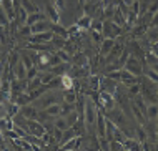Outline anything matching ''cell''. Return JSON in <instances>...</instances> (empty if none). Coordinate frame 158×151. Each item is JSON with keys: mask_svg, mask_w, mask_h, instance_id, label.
I'll use <instances>...</instances> for the list:
<instances>
[{"mask_svg": "<svg viewBox=\"0 0 158 151\" xmlns=\"http://www.w3.org/2000/svg\"><path fill=\"white\" fill-rule=\"evenodd\" d=\"M123 68L128 70L130 73H133L135 76H140L143 71V67H142V63H140V60H136L135 57H128L125 65H123Z\"/></svg>", "mask_w": 158, "mask_h": 151, "instance_id": "cell-1", "label": "cell"}, {"mask_svg": "<svg viewBox=\"0 0 158 151\" xmlns=\"http://www.w3.org/2000/svg\"><path fill=\"white\" fill-rule=\"evenodd\" d=\"M27 126H28V129H30V133H32L33 136L42 138L47 133V129H45L44 124H42V121L38 123L37 120H27Z\"/></svg>", "mask_w": 158, "mask_h": 151, "instance_id": "cell-2", "label": "cell"}, {"mask_svg": "<svg viewBox=\"0 0 158 151\" xmlns=\"http://www.w3.org/2000/svg\"><path fill=\"white\" fill-rule=\"evenodd\" d=\"M85 123L88 124V126H92V124H95V120H97V110L95 106H93V103L88 101L87 105H85Z\"/></svg>", "mask_w": 158, "mask_h": 151, "instance_id": "cell-3", "label": "cell"}, {"mask_svg": "<svg viewBox=\"0 0 158 151\" xmlns=\"http://www.w3.org/2000/svg\"><path fill=\"white\" fill-rule=\"evenodd\" d=\"M120 25H117L115 22H106V23H103V33L108 38H115L117 35H120Z\"/></svg>", "mask_w": 158, "mask_h": 151, "instance_id": "cell-4", "label": "cell"}, {"mask_svg": "<svg viewBox=\"0 0 158 151\" xmlns=\"http://www.w3.org/2000/svg\"><path fill=\"white\" fill-rule=\"evenodd\" d=\"M53 35L55 33L52 32V30H47V32H40V33H33V35L30 37L32 42H40V43H48L53 40Z\"/></svg>", "mask_w": 158, "mask_h": 151, "instance_id": "cell-5", "label": "cell"}, {"mask_svg": "<svg viewBox=\"0 0 158 151\" xmlns=\"http://www.w3.org/2000/svg\"><path fill=\"white\" fill-rule=\"evenodd\" d=\"M98 105H102V106L105 108V110H113L115 101H113L112 93H108V92H102V95H100V100H98Z\"/></svg>", "mask_w": 158, "mask_h": 151, "instance_id": "cell-6", "label": "cell"}, {"mask_svg": "<svg viewBox=\"0 0 158 151\" xmlns=\"http://www.w3.org/2000/svg\"><path fill=\"white\" fill-rule=\"evenodd\" d=\"M20 116H23L25 120H38V111L33 106L25 105L20 108Z\"/></svg>", "mask_w": 158, "mask_h": 151, "instance_id": "cell-7", "label": "cell"}, {"mask_svg": "<svg viewBox=\"0 0 158 151\" xmlns=\"http://www.w3.org/2000/svg\"><path fill=\"white\" fill-rule=\"evenodd\" d=\"M97 120H98V135H100V138H105L106 136V120L103 113H98L97 111Z\"/></svg>", "mask_w": 158, "mask_h": 151, "instance_id": "cell-8", "label": "cell"}, {"mask_svg": "<svg viewBox=\"0 0 158 151\" xmlns=\"http://www.w3.org/2000/svg\"><path fill=\"white\" fill-rule=\"evenodd\" d=\"M50 27H52V22H47V20H40V22H37V23H33L32 25V33H40V32H47Z\"/></svg>", "mask_w": 158, "mask_h": 151, "instance_id": "cell-9", "label": "cell"}, {"mask_svg": "<svg viewBox=\"0 0 158 151\" xmlns=\"http://www.w3.org/2000/svg\"><path fill=\"white\" fill-rule=\"evenodd\" d=\"M15 80H20V81L27 80V67H25L22 62L15 67Z\"/></svg>", "mask_w": 158, "mask_h": 151, "instance_id": "cell-10", "label": "cell"}, {"mask_svg": "<svg viewBox=\"0 0 158 151\" xmlns=\"http://www.w3.org/2000/svg\"><path fill=\"white\" fill-rule=\"evenodd\" d=\"M100 45H102L100 55L103 57V55H108V53H110V50L113 48V45H115V40H113V38H105V40L100 43Z\"/></svg>", "mask_w": 158, "mask_h": 151, "instance_id": "cell-11", "label": "cell"}, {"mask_svg": "<svg viewBox=\"0 0 158 151\" xmlns=\"http://www.w3.org/2000/svg\"><path fill=\"white\" fill-rule=\"evenodd\" d=\"M44 110H45L50 116H52V118H57V116L62 115V106L57 105V103H52V105H48L47 108H44Z\"/></svg>", "mask_w": 158, "mask_h": 151, "instance_id": "cell-12", "label": "cell"}, {"mask_svg": "<svg viewBox=\"0 0 158 151\" xmlns=\"http://www.w3.org/2000/svg\"><path fill=\"white\" fill-rule=\"evenodd\" d=\"M158 118V105L156 103H150L147 106V120H156Z\"/></svg>", "mask_w": 158, "mask_h": 151, "instance_id": "cell-13", "label": "cell"}, {"mask_svg": "<svg viewBox=\"0 0 158 151\" xmlns=\"http://www.w3.org/2000/svg\"><path fill=\"white\" fill-rule=\"evenodd\" d=\"M40 20H45V15L40 14V12H33V14H28V17H27V25L32 27L33 23H37Z\"/></svg>", "mask_w": 158, "mask_h": 151, "instance_id": "cell-14", "label": "cell"}, {"mask_svg": "<svg viewBox=\"0 0 158 151\" xmlns=\"http://www.w3.org/2000/svg\"><path fill=\"white\" fill-rule=\"evenodd\" d=\"M77 136V129L73 128V126H70L68 129H65L63 131V136H62V140H60V146L63 145V143H67L68 140H72V138H75Z\"/></svg>", "mask_w": 158, "mask_h": 151, "instance_id": "cell-15", "label": "cell"}, {"mask_svg": "<svg viewBox=\"0 0 158 151\" xmlns=\"http://www.w3.org/2000/svg\"><path fill=\"white\" fill-rule=\"evenodd\" d=\"M55 128L62 129V131H65V129L70 128V124H68V121H67L65 116L60 115V116H57V118H55Z\"/></svg>", "mask_w": 158, "mask_h": 151, "instance_id": "cell-16", "label": "cell"}, {"mask_svg": "<svg viewBox=\"0 0 158 151\" xmlns=\"http://www.w3.org/2000/svg\"><path fill=\"white\" fill-rule=\"evenodd\" d=\"M47 14H48L50 20H52V23H58V22H60V18H58V12H57V8L52 7V3H48V5H47Z\"/></svg>", "mask_w": 158, "mask_h": 151, "instance_id": "cell-17", "label": "cell"}, {"mask_svg": "<svg viewBox=\"0 0 158 151\" xmlns=\"http://www.w3.org/2000/svg\"><path fill=\"white\" fill-rule=\"evenodd\" d=\"M60 80H62V88H65V90L73 88V78H72L70 75H62Z\"/></svg>", "mask_w": 158, "mask_h": 151, "instance_id": "cell-18", "label": "cell"}, {"mask_svg": "<svg viewBox=\"0 0 158 151\" xmlns=\"http://www.w3.org/2000/svg\"><path fill=\"white\" fill-rule=\"evenodd\" d=\"M78 28H85V30H90V27H92V17L90 15H85L82 20H78Z\"/></svg>", "mask_w": 158, "mask_h": 151, "instance_id": "cell-19", "label": "cell"}, {"mask_svg": "<svg viewBox=\"0 0 158 151\" xmlns=\"http://www.w3.org/2000/svg\"><path fill=\"white\" fill-rule=\"evenodd\" d=\"M52 32L55 33V35H60L62 38H67L68 37V32H67L65 28H62L58 23H52Z\"/></svg>", "mask_w": 158, "mask_h": 151, "instance_id": "cell-20", "label": "cell"}, {"mask_svg": "<svg viewBox=\"0 0 158 151\" xmlns=\"http://www.w3.org/2000/svg\"><path fill=\"white\" fill-rule=\"evenodd\" d=\"M20 2H22L20 5H22V7L25 8V10L28 12V14H33V12H38V10H37V7L33 5V3L30 2V0H20Z\"/></svg>", "mask_w": 158, "mask_h": 151, "instance_id": "cell-21", "label": "cell"}, {"mask_svg": "<svg viewBox=\"0 0 158 151\" xmlns=\"http://www.w3.org/2000/svg\"><path fill=\"white\" fill-rule=\"evenodd\" d=\"M65 118H67L68 124H70V126H73V124L77 123V120H78L80 116H78V113H77V110H75V111H70V113H68Z\"/></svg>", "mask_w": 158, "mask_h": 151, "instance_id": "cell-22", "label": "cell"}, {"mask_svg": "<svg viewBox=\"0 0 158 151\" xmlns=\"http://www.w3.org/2000/svg\"><path fill=\"white\" fill-rule=\"evenodd\" d=\"M115 23H117V25H120V27H122V25L123 23H125V14H123V12H120V10H117V12H115Z\"/></svg>", "mask_w": 158, "mask_h": 151, "instance_id": "cell-23", "label": "cell"}, {"mask_svg": "<svg viewBox=\"0 0 158 151\" xmlns=\"http://www.w3.org/2000/svg\"><path fill=\"white\" fill-rule=\"evenodd\" d=\"M145 73H147V76L153 81V83H158V73H156L155 70H153V68H148V67H147Z\"/></svg>", "mask_w": 158, "mask_h": 151, "instance_id": "cell-24", "label": "cell"}, {"mask_svg": "<svg viewBox=\"0 0 158 151\" xmlns=\"http://www.w3.org/2000/svg\"><path fill=\"white\" fill-rule=\"evenodd\" d=\"M53 76H55V75H53V71H50V73H44V75L40 76V78H42V85H47V86H48V83L53 80Z\"/></svg>", "mask_w": 158, "mask_h": 151, "instance_id": "cell-25", "label": "cell"}, {"mask_svg": "<svg viewBox=\"0 0 158 151\" xmlns=\"http://www.w3.org/2000/svg\"><path fill=\"white\" fill-rule=\"evenodd\" d=\"M63 98H65L67 103H75V101H77V95L72 92V90H67V92H65V96H63Z\"/></svg>", "mask_w": 158, "mask_h": 151, "instance_id": "cell-26", "label": "cell"}, {"mask_svg": "<svg viewBox=\"0 0 158 151\" xmlns=\"http://www.w3.org/2000/svg\"><path fill=\"white\" fill-rule=\"evenodd\" d=\"M136 136H138V141H142V143H145V141H147V133H145L143 126H138V128H136Z\"/></svg>", "mask_w": 158, "mask_h": 151, "instance_id": "cell-27", "label": "cell"}, {"mask_svg": "<svg viewBox=\"0 0 158 151\" xmlns=\"http://www.w3.org/2000/svg\"><path fill=\"white\" fill-rule=\"evenodd\" d=\"M75 63L78 65V67H83V65H87V57L82 53H77L75 55Z\"/></svg>", "mask_w": 158, "mask_h": 151, "instance_id": "cell-28", "label": "cell"}, {"mask_svg": "<svg viewBox=\"0 0 158 151\" xmlns=\"http://www.w3.org/2000/svg\"><path fill=\"white\" fill-rule=\"evenodd\" d=\"M70 111H73V103H67L65 105H62V116H67Z\"/></svg>", "mask_w": 158, "mask_h": 151, "instance_id": "cell-29", "label": "cell"}, {"mask_svg": "<svg viewBox=\"0 0 158 151\" xmlns=\"http://www.w3.org/2000/svg\"><path fill=\"white\" fill-rule=\"evenodd\" d=\"M35 76H38V71H37V68L35 67H32V68H28L27 70V81H32Z\"/></svg>", "mask_w": 158, "mask_h": 151, "instance_id": "cell-30", "label": "cell"}, {"mask_svg": "<svg viewBox=\"0 0 158 151\" xmlns=\"http://www.w3.org/2000/svg\"><path fill=\"white\" fill-rule=\"evenodd\" d=\"M65 67H67V65H65V62H63L62 65H55V67H53V75H63V71H65Z\"/></svg>", "mask_w": 158, "mask_h": 151, "instance_id": "cell-31", "label": "cell"}, {"mask_svg": "<svg viewBox=\"0 0 158 151\" xmlns=\"http://www.w3.org/2000/svg\"><path fill=\"white\" fill-rule=\"evenodd\" d=\"M93 30H97V32H103V22L100 20H92V27Z\"/></svg>", "mask_w": 158, "mask_h": 151, "instance_id": "cell-32", "label": "cell"}, {"mask_svg": "<svg viewBox=\"0 0 158 151\" xmlns=\"http://www.w3.org/2000/svg\"><path fill=\"white\" fill-rule=\"evenodd\" d=\"M8 22H10V20H8V18H7V17H5V15H3V10H2V5H0V27H7V25H8Z\"/></svg>", "mask_w": 158, "mask_h": 151, "instance_id": "cell-33", "label": "cell"}, {"mask_svg": "<svg viewBox=\"0 0 158 151\" xmlns=\"http://www.w3.org/2000/svg\"><path fill=\"white\" fill-rule=\"evenodd\" d=\"M90 85H92L93 90L100 88V78H98V76H92V78H90Z\"/></svg>", "mask_w": 158, "mask_h": 151, "instance_id": "cell-34", "label": "cell"}, {"mask_svg": "<svg viewBox=\"0 0 158 151\" xmlns=\"http://www.w3.org/2000/svg\"><path fill=\"white\" fill-rule=\"evenodd\" d=\"M58 63H63L62 58L58 57V53H57V55H52V57H50V65H52V67H55V65H58Z\"/></svg>", "mask_w": 158, "mask_h": 151, "instance_id": "cell-35", "label": "cell"}, {"mask_svg": "<svg viewBox=\"0 0 158 151\" xmlns=\"http://www.w3.org/2000/svg\"><path fill=\"white\" fill-rule=\"evenodd\" d=\"M20 35H30V33H32V28H30V25H27V23H25L23 25V27L22 28H20Z\"/></svg>", "mask_w": 158, "mask_h": 151, "instance_id": "cell-36", "label": "cell"}, {"mask_svg": "<svg viewBox=\"0 0 158 151\" xmlns=\"http://www.w3.org/2000/svg\"><path fill=\"white\" fill-rule=\"evenodd\" d=\"M53 5L57 10H63L65 8V0H53Z\"/></svg>", "mask_w": 158, "mask_h": 151, "instance_id": "cell-37", "label": "cell"}, {"mask_svg": "<svg viewBox=\"0 0 158 151\" xmlns=\"http://www.w3.org/2000/svg\"><path fill=\"white\" fill-rule=\"evenodd\" d=\"M22 63L25 65V67H27V70H28V68H32V67H33V65H32V60H30V57H27V55H23V57H22Z\"/></svg>", "mask_w": 158, "mask_h": 151, "instance_id": "cell-38", "label": "cell"}, {"mask_svg": "<svg viewBox=\"0 0 158 151\" xmlns=\"http://www.w3.org/2000/svg\"><path fill=\"white\" fill-rule=\"evenodd\" d=\"M58 57L62 58V62H68V51L67 50H60L58 51Z\"/></svg>", "mask_w": 158, "mask_h": 151, "instance_id": "cell-39", "label": "cell"}, {"mask_svg": "<svg viewBox=\"0 0 158 151\" xmlns=\"http://www.w3.org/2000/svg\"><path fill=\"white\" fill-rule=\"evenodd\" d=\"M152 55L155 58H158V43H153L152 45Z\"/></svg>", "mask_w": 158, "mask_h": 151, "instance_id": "cell-40", "label": "cell"}, {"mask_svg": "<svg viewBox=\"0 0 158 151\" xmlns=\"http://www.w3.org/2000/svg\"><path fill=\"white\" fill-rule=\"evenodd\" d=\"M150 25H152V27H158V12L152 17V23Z\"/></svg>", "mask_w": 158, "mask_h": 151, "instance_id": "cell-41", "label": "cell"}, {"mask_svg": "<svg viewBox=\"0 0 158 151\" xmlns=\"http://www.w3.org/2000/svg\"><path fill=\"white\" fill-rule=\"evenodd\" d=\"M131 7H133V12L138 15L140 14V2H133V5H131Z\"/></svg>", "mask_w": 158, "mask_h": 151, "instance_id": "cell-42", "label": "cell"}, {"mask_svg": "<svg viewBox=\"0 0 158 151\" xmlns=\"http://www.w3.org/2000/svg\"><path fill=\"white\" fill-rule=\"evenodd\" d=\"M122 3H125V5L131 7V5H133V0H122Z\"/></svg>", "mask_w": 158, "mask_h": 151, "instance_id": "cell-43", "label": "cell"}, {"mask_svg": "<svg viewBox=\"0 0 158 151\" xmlns=\"http://www.w3.org/2000/svg\"><path fill=\"white\" fill-rule=\"evenodd\" d=\"M152 68H153V70H155V71L158 73V63H155V65H153V67H152Z\"/></svg>", "mask_w": 158, "mask_h": 151, "instance_id": "cell-44", "label": "cell"}, {"mask_svg": "<svg viewBox=\"0 0 158 151\" xmlns=\"http://www.w3.org/2000/svg\"><path fill=\"white\" fill-rule=\"evenodd\" d=\"M103 2H105V0H103Z\"/></svg>", "mask_w": 158, "mask_h": 151, "instance_id": "cell-45", "label": "cell"}]
</instances>
